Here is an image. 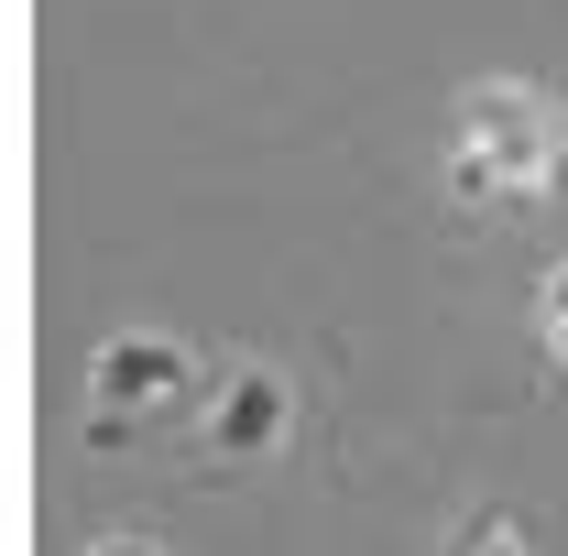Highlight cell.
Segmentation results:
<instances>
[{
  "instance_id": "8992f818",
  "label": "cell",
  "mask_w": 568,
  "mask_h": 556,
  "mask_svg": "<svg viewBox=\"0 0 568 556\" xmlns=\"http://www.w3.org/2000/svg\"><path fill=\"white\" fill-rule=\"evenodd\" d=\"M88 556H164V546H142V535H99Z\"/></svg>"
},
{
  "instance_id": "3957f363",
  "label": "cell",
  "mask_w": 568,
  "mask_h": 556,
  "mask_svg": "<svg viewBox=\"0 0 568 556\" xmlns=\"http://www.w3.org/2000/svg\"><path fill=\"white\" fill-rule=\"evenodd\" d=\"M284 415H295V404H284L274 371H230L219 404H209V447H219V459H263V447L284 436Z\"/></svg>"
},
{
  "instance_id": "7a4b0ae2",
  "label": "cell",
  "mask_w": 568,
  "mask_h": 556,
  "mask_svg": "<svg viewBox=\"0 0 568 556\" xmlns=\"http://www.w3.org/2000/svg\"><path fill=\"white\" fill-rule=\"evenodd\" d=\"M186 382H197V349L186 339H110L88 360V436H99V447L132 436L142 404H175Z\"/></svg>"
},
{
  "instance_id": "5b68a950",
  "label": "cell",
  "mask_w": 568,
  "mask_h": 556,
  "mask_svg": "<svg viewBox=\"0 0 568 556\" xmlns=\"http://www.w3.org/2000/svg\"><path fill=\"white\" fill-rule=\"evenodd\" d=\"M536 317H547V339H558V360H568V262L547 274V295H536Z\"/></svg>"
},
{
  "instance_id": "277c9868",
  "label": "cell",
  "mask_w": 568,
  "mask_h": 556,
  "mask_svg": "<svg viewBox=\"0 0 568 556\" xmlns=\"http://www.w3.org/2000/svg\"><path fill=\"white\" fill-rule=\"evenodd\" d=\"M459 556H536V546H525V524H503V513H470V524H459Z\"/></svg>"
},
{
  "instance_id": "6da1fadb",
  "label": "cell",
  "mask_w": 568,
  "mask_h": 556,
  "mask_svg": "<svg viewBox=\"0 0 568 556\" xmlns=\"http://www.w3.org/2000/svg\"><path fill=\"white\" fill-rule=\"evenodd\" d=\"M568 175V99L547 87H470L459 99V153H448V186L470 208L493 197H536Z\"/></svg>"
}]
</instances>
